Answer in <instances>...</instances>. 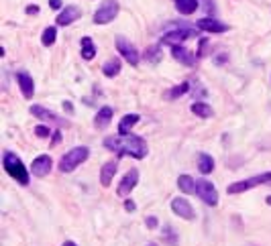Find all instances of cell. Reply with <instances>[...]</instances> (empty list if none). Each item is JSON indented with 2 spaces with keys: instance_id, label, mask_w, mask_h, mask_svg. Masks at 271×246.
<instances>
[{
  "instance_id": "obj_12",
  "label": "cell",
  "mask_w": 271,
  "mask_h": 246,
  "mask_svg": "<svg viewBox=\"0 0 271 246\" xmlns=\"http://www.w3.org/2000/svg\"><path fill=\"white\" fill-rule=\"evenodd\" d=\"M80 17H82V10H80L78 6H65L59 15H57V19H55V23L59 25V26H67V25H72L74 21H78Z\"/></svg>"
},
{
  "instance_id": "obj_33",
  "label": "cell",
  "mask_w": 271,
  "mask_h": 246,
  "mask_svg": "<svg viewBox=\"0 0 271 246\" xmlns=\"http://www.w3.org/2000/svg\"><path fill=\"white\" fill-rule=\"evenodd\" d=\"M147 226H149V228H155V226H157V218H155V216H149V218H147Z\"/></svg>"
},
{
  "instance_id": "obj_20",
  "label": "cell",
  "mask_w": 271,
  "mask_h": 246,
  "mask_svg": "<svg viewBox=\"0 0 271 246\" xmlns=\"http://www.w3.org/2000/svg\"><path fill=\"white\" fill-rule=\"evenodd\" d=\"M80 47H82V57L86 61H92L94 57H96V45H94V41L90 37H84L82 41H80Z\"/></svg>"
},
{
  "instance_id": "obj_38",
  "label": "cell",
  "mask_w": 271,
  "mask_h": 246,
  "mask_svg": "<svg viewBox=\"0 0 271 246\" xmlns=\"http://www.w3.org/2000/svg\"><path fill=\"white\" fill-rule=\"evenodd\" d=\"M147 246H157V244H147Z\"/></svg>"
},
{
  "instance_id": "obj_10",
  "label": "cell",
  "mask_w": 271,
  "mask_h": 246,
  "mask_svg": "<svg viewBox=\"0 0 271 246\" xmlns=\"http://www.w3.org/2000/svg\"><path fill=\"white\" fill-rule=\"evenodd\" d=\"M137 183H139V169H131L123 179H120V183H118V189H116V194L120 196V197H127L131 191L137 187Z\"/></svg>"
},
{
  "instance_id": "obj_27",
  "label": "cell",
  "mask_w": 271,
  "mask_h": 246,
  "mask_svg": "<svg viewBox=\"0 0 271 246\" xmlns=\"http://www.w3.org/2000/svg\"><path fill=\"white\" fill-rule=\"evenodd\" d=\"M163 238L169 246H178V234H175V230L171 226H163Z\"/></svg>"
},
{
  "instance_id": "obj_22",
  "label": "cell",
  "mask_w": 271,
  "mask_h": 246,
  "mask_svg": "<svg viewBox=\"0 0 271 246\" xmlns=\"http://www.w3.org/2000/svg\"><path fill=\"white\" fill-rule=\"evenodd\" d=\"M198 169H200V173H204V175L212 173L214 171V159L208 153H200V157H198Z\"/></svg>"
},
{
  "instance_id": "obj_17",
  "label": "cell",
  "mask_w": 271,
  "mask_h": 246,
  "mask_svg": "<svg viewBox=\"0 0 271 246\" xmlns=\"http://www.w3.org/2000/svg\"><path fill=\"white\" fill-rule=\"evenodd\" d=\"M171 53H173V57L178 61H182L184 65H194L196 63V57L182 45H171Z\"/></svg>"
},
{
  "instance_id": "obj_11",
  "label": "cell",
  "mask_w": 271,
  "mask_h": 246,
  "mask_svg": "<svg viewBox=\"0 0 271 246\" xmlns=\"http://www.w3.org/2000/svg\"><path fill=\"white\" fill-rule=\"evenodd\" d=\"M51 165H53V161H51L49 155H39L37 159H33L31 171H33L35 177H45L51 171Z\"/></svg>"
},
{
  "instance_id": "obj_7",
  "label": "cell",
  "mask_w": 271,
  "mask_h": 246,
  "mask_svg": "<svg viewBox=\"0 0 271 246\" xmlns=\"http://www.w3.org/2000/svg\"><path fill=\"white\" fill-rule=\"evenodd\" d=\"M190 37H196V29H190L188 23H184L180 29L165 33L163 37H161V41H163V43H169V45H180V43H184V41L190 39Z\"/></svg>"
},
{
  "instance_id": "obj_35",
  "label": "cell",
  "mask_w": 271,
  "mask_h": 246,
  "mask_svg": "<svg viewBox=\"0 0 271 246\" xmlns=\"http://www.w3.org/2000/svg\"><path fill=\"white\" fill-rule=\"evenodd\" d=\"M61 141V132H55V134H53V145H57Z\"/></svg>"
},
{
  "instance_id": "obj_8",
  "label": "cell",
  "mask_w": 271,
  "mask_h": 246,
  "mask_svg": "<svg viewBox=\"0 0 271 246\" xmlns=\"http://www.w3.org/2000/svg\"><path fill=\"white\" fill-rule=\"evenodd\" d=\"M171 212L175 216H180L182 220H194V218H196V212L192 208V203H190L186 197H173L171 199Z\"/></svg>"
},
{
  "instance_id": "obj_24",
  "label": "cell",
  "mask_w": 271,
  "mask_h": 246,
  "mask_svg": "<svg viewBox=\"0 0 271 246\" xmlns=\"http://www.w3.org/2000/svg\"><path fill=\"white\" fill-rule=\"evenodd\" d=\"M175 6H178V10L182 12V15H192V12L198 10V0H175Z\"/></svg>"
},
{
  "instance_id": "obj_28",
  "label": "cell",
  "mask_w": 271,
  "mask_h": 246,
  "mask_svg": "<svg viewBox=\"0 0 271 246\" xmlns=\"http://www.w3.org/2000/svg\"><path fill=\"white\" fill-rule=\"evenodd\" d=\"M188 90H190V84H188V81H184L182 86H175L173 92H169V98L173 100V98H178V96H184V94H188Z\"/></svg>"
},
{
  "instance_id": "obj_26",
  "label": "cell",
  "mask_w": 271,
  "mask_h": 246,
  "mask_svg": "<svg viewBox=\"0 0 271 246\" xmlns=\"http://www.w3.org/2000/svg\"><path fill=\"white\" fill-rule=\"evenodd\" d=\"M55 37H57V29H55V26H47V29L43 31V35H41V43L45 47H51L53 43H55Z\"/></svg>"
},
{
  "instance_id": "obj_21",
  "label": "cell",
  "mask_w": 271,
  "mask_h": 246,
  "mask_svg": "<svg viewBox=\"0 0 271 246\" xmlns=\"http://www.w3.org/2000/svg\"><path fill=\"white\" fill-rule=\"evenodd\" d=\"M178 187L184 191V194H196V179L190 175H180L178 177Z\"/></svg>"
},
{
  "instance_id": "obj_31",
  "label": "cell",
  "mask_w": 271,
  "mask_h": 246,
  "mask_svg": "<svg viewBox=\"0 0 271 246\" xmlns=\"http://www.w3.org/2000/svg\"><path fill=\"white\" fill-rule=\"evenodd\" d=\"M125 210H127V212H135V210H137V206H135L133 199H127V201H125Z\"/></svg>"
},
{
  "instance_id": "obj_9",
  "label": "cell",
  "mask_w": 271,
  "mask_h": 246,
  "mask_svg": "<svg viewBox=\"0 0 271 246\" xmlns=\"http://www.w3.org/2000/svg\"><path fill=\"white\" fill-rule=\"evenodd\" d=\"M116 49H118V53L123 55L131 65H137L139 63V51H137V47H135L131 41H127V39H123V37H118L116 39Z\"/></svg>"
},
{
  "instance_id": "obj_32",
  "label": "cell",
  "mask_w": 271,
  "mask_h": 246,
  "mask_svg": "<svg viewBox=\"0 0 271 246\" xmlns=\"http://www.w3.org/2000/svg\"><path fill=\"white\" fill-rule=\"evenodd\" d=\"M37 12H39L37 4H29V6H27V15H37Z\"/></svg>"
},
{
  "instance_id": "obj_15",
  "label": "cell",
  "mask_w": 271,
  "mask_h": 246,
  "mask_svg": "<svg viewBox=\"0 0 271 246\" xmlns=\"http://www.w3.org/2000/svg\"><path fill=\"white\" fill-rule=\"evenodd\" d=\"M116 169H118V161L114 159V161H108V163H104L102 165V169H100V183L104 185V187H108L112 183V177L116 175Z\"/></svg>"
},
{
  "instance_id": "obj_34",
  "label": "cell",
  "mask_w": 271,
  "mask_h": 246,
  "mask_svg": "<svg viewBox=\"0 0 271 246\" xmlns=\"http://www.w3.org/2000/svg\"><path fill=\"white\" fill-rule=\"evenodd\" d=\"M49 6L51 8H61V0H49Z\"/></svg>"
},
{
  "instance_id": "obj_1",
  "label": "cell",
  "mask_w": 271,
  "mask_h": 246,
  "mask_svg": "<svg viewBox=\"0 0 271 246\" xmlns=\"http://www.w3.org/2000/svg\"><path fill=\"white\" fill-rule=\"evenodd\" d=\"M104 147L108 151H114L116 155H129L133 159H145L149 153V147L145 139L137 134H118V136H108L104 139Z\"/></svg>"
},
{
  "instance_id": "obj_5",
  "label": "cell",
  "mask_w": 271,
  "mask_h": 246,
  "mask_svg": "<svg viewBox=\"0 0 271 246\" xmlns=\"http://www.w3.org/2000/svg\"><path fill=\"white\" fill-rule=\"evenodd\" d=\"M118 17V2L116 0H102L100 8L94 12V25H108Z\"/></svg>"
},
{
  "instance_id": "obj_3",
  "label": "cell",
  "mask_w": 271,
  "mask_h": 246,
  "mask_svg": "<svg viewBox=\"0 0 271 246\" xmlns=\"http://www.w3.org/2000/svg\"><path fill=\"white\" fill-rule=\"evenodd\" d=\"M90 157V148L88 147H74L72 151H67L61 161H59V171L63 173H74L82 163H86Z\"/></svg>"
},
{
  "instance_id": "obj_37",
  "label": "cell",
  "mask_w": 271,
  "mask_h": 246,
  "mask_svg": "<svg viewBox=\"0 0 271 246\" xmlns=\"http://www.w3.org/2000/svg\"><path fill=\"white\" fill-rule=\"evenodd\" d=\"M267 203H269V206H271V196H267V199H265Z\"/></svg>"
},
{
  "instance_id": "obj_16",
  "label": "cell",
  "mask_w": 271,
  "mask_h": 246,
  "mask_svg": "<svg viewBox=\"0 0 271 246\" xmlns=\"http://www.w3.org/2000/svg\"><path fill=\"white\" fill-rule=\"evenodd\" d=\"M112 114H114V110H112L110 106H102L100 110H98V114H96V118H94V124H96V128H106L108 124H110Z\"/></svg>"
},
{
  "instance_id": "obj_6",
  "label": "cell",
  "mask_w": 271,
  "mask_h": 246,
  "mask_svg": "<svg viewBox=\"0 0 271 246\" xmlns=\"http://www.w3.org/2000/svg\"><path fill=\"white\" fill-rule=\"evenodd\" d=\"M196 196L206 203V206H218V191L214 183L208 179H198L196 181Z\"/></svg>"
},
{
  "instance_id": "obj_2",
  "label": "cell",
  "mask_w": 271,
  "mask_h": 246,
  "mask_svg": "<svg viewBox=\"0 0 271 246\" xmlns=\"http://www.w3.org/2000/svg\"><path fill=\"white\" fill-rule=\"evenodd\" d=\"M2 167H4V171H6L17 183L29 185V171H27L25 163H23L15 153H8V151L4 153V157H2Z\"/></svg>"
},
{
  "instance_id": "obj_4",
  "label": "cell",
  "mask_w": 271,
  "mask_h": 246,
  "mask_svg": "<svg viewBox=\"0 0 271 246\" xmlns=\"http://www.w3.org/2000/svg\"><path fill=\"white\" fill-rule=\"evenodd\" d=\"M269 181H271V171L261 173V175H255V177H249V179H243V181H237V183H230L226 187V194L237 196V194H243V191H249L253 187H259V185L269 183Z\"/></svg>"
},
{
  "instance_id": "obj_23",
  "label": "cell",
  "mask_w": 271,
  "mask_h": 246,
  "mask_svg": "<svg viewBox=\"0 0 271 246\" xmlns=\"http://www.w3.org/2000/svg\"><path fill=\"white\" fill-rule=\"evenodd\" d=\"M120 59L118 57H112L110 61H106L104 63V67H102V74L106 75V77H114V75H118L120 74Z\"/></svg>"
},
{
  "instance_id": "obj_30",
  "label": "cell",
  "mask_w": 271,
  "mask_h": 246,
  "mask_svg": "<svg viewBox=\"0 0 271 246\" xmlns=\"http://www.w3.org/2000/svg\"><path fill=\"white\" fill-rule=\"evenodd\" d=\"M35 134H37V136H49V128H47V126H41V124H39V126L35 128Z\"/></svg>"
},
{
  "instance_id": "obj_25",
  "label": "cell",
  "mask_w": 271,
  "mask_h": 246,
  "mask_svg": "<svg viewBox=\"0 0 271 246\" xmlns=\"http://www.w3.org/2000/svg\"><path fill=\"white\" fill-rule=\"evenodd\" d=\"M192 112L200 118H210L212 116V106H208L206 102H194L192 104Z\"/></svg>"
},
{
  "instance_id": "obj_18",
  "label": "cell",
  "mask_w": 271,
  "mask_h": 246,
  "mask_svg": "<svg viewBox=\"0 0 271 246\" xmlns=\"http://www.w3.org/2000/svg\"><path fill=\"white\" fill-rule=\"evenodd\" d=\"M31 114H33V116H37V118H41V120L61 122V118H59L55 112H51L49 108H45V106H39V104H33V106H31Z\"/></svg>"
},
{
  "instance_id": "obj_19",
  "label": "cell",
  "mask_w": 271,
  "mask_h": 246,
  "mask_svg": "<svg viewBox=\"0 0 271 246\" xmlns=\"http://www.w3.org/2000/svg\"><path fill=\"white\" fill-rule=\"evenodd\" d=\"M139 120H141L139 114H127V116H123V120L118 122V134H131V128L137 124Z\"/></svg>"
},
{
  "instance_id": "obj_29",
  "label": "cell",
  "mask_w": 271,
  "mask_h": 246,
  "mask_svg": "<svg viewBox=\"0 0 271 246\" xmlns=\"http://www.w3.org/2000/svg\"><path fill=\"white\" fill-rule=\"evenodd\" d=\"M159 57V47H151L145 51V59H151V61H157Z\"/></svg>"
},
{
  "instance_id": "obj_13",
  "label": "cell",
  "mask_w": 271,
  "mask_h": 246,
  "mask_svg": "<svg viewBox=\"0 0 271 246\" xmlns=\"http://www.w3.org/2000/svg\"><path fill=\"white\" fill-rule=\"evenodd\" d=\"M17 81H19V88H21V92H23L25 98L27 100L33 98V94H35V81H33V77L27 74V72H19L17 74Z\"/></svg>"
},
{
  "instance_id": "obj_14",
  "label": "cell",
  "mask_w": 271,
  "mask_h": 246,
  "mask_svg": "<svg viewBox=\"0 0 271 246\" xmlns=\"http://www.w3.org/2000/svg\"><path fill=\"white\" fill-rule=\"evenodd\" d=\"M196 26L202 31H206V33H224V31H228V25H224L220 21H214V19H200L196 23Z\"/></svg>"
},
{
  "instance_id": "obj_36",
  "label": "cell",
  "mask_w": 271,
  "mask_h": 246,
  "mask_svg": "<svg viewBox=\"0 0 271 246\" xmlns=\"http://www.w3.org/2000/svg\"><path fill=\"white\" fill-rule=\"evenodd\" d=\"M61 246H78V244H76V242H72V240H65Z\"/></svg>"
}]
</instances>
